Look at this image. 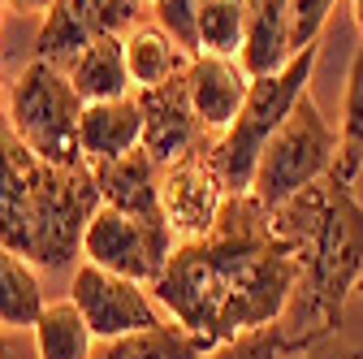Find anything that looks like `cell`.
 Returning a JSON list of instances; mask_svg holds the SVG:
<instances>
[{
  "instance_id": "24",
  "label": "cell",
  "mask_w": 363,
  "mask_h": 359,
  "mask_svg": "<svg viewBox=\"0 0 363 359\" xmlns=\"http://www.w3.org/2000/svg\"><path fill=\"white\" fill-rule=\"evenodd\" d=\"M298 342L294 338H286V329H259V333H247V338H234V342H225V346H216L208 359H281V355H290Z\"/></svg>"
},
{
  "instance_id": "30",
  "label": "cell",
  "mask_w": 363,
  "mask_h": 359,
  "mask_svg": "<svg viewBox=\"0 0 363 359\" xmlns=\"http://www.w3.org/2000/svg\"><path fill=\"white\" fill-rule=\"evenodd\" d=\"M0 359H13V346H9L5 338H0Z\"/></svg>"
},
{
  "instance_id": "15",
  "label": "cell",
  "mask_w": 363,
  "mask_h": 359,
  "mask_svg": "<svg viewBox=\"0 0 363 359\" xmlns=\"http://www.w3.org/2000/svg\"><path fill=\"white\" fill-rule=\"evenodd\" d=\"M78 139H82V156L91 165H104V160H117V156H125L134 148H143V109H139V96L86 104L82 121H78Z\"/></svg>"
},
{
  "instance_id": "22",
  "label": "cell",
  "mask_w": 363,
  "mask_h": 359,
  "mask_svg": "<svg viewBox=\"0 0 363 359\" xmlns=\"http://www.w3.org/2000/svg\"><path fill=\"white\" fill-rule=\"evenodd\" d=\"M247 39V0H208L199 13V53L195 57H242Z\"/></svg>"
},
{
  "instance_id": "31",
  "label": "cell",
  "mask_w": 363,
  "mask_h": 359,
  "mask_svg": "<svg viewBox=\"0 0 363 359\" xmlns=\"http://www.w3.org/2000/svg\"><path fill=\"white\" fill-rule=\"evenodd\" d=\"M5 13H9V0H0V31H5Z\"/></svg>"
},
{
  "instance_id": "3",
  "label": "cell",
  "mask_w": 363,
  "mask_h": 359,
  "mask_svg": "<svg viewBox=\"0 0 363 359\" xmlns=\"http://www.w3.org/2000/svg\"><path fill=\"white\" fill-rule=\"evenodd\" d=\"M100 204L96 169L39 160L18 139L13 121L0 117V247L57 273L82 255V234Z\"/></svg>"
},
{
  "instance_id": "29",
  "label": "cell",
  "mask_w": 363,
  "mask_h": 359,
  "mask_svg": "<svg viewBox=\"0 0 363 359\" xmlns=\"http://www.w3.org/2000/svg\"><path fill=\"white\" fill-rule=\"evenodd\" d=\"M354 26L363 31V0H354Z\"/></svg>"
},
{
  "instance_id": "21",
  "label": "cell",
  "mask_w": 363,
  "mask_h": 359,
  "mask_svg": "<svg viewBox=\"0 0 363 359\" xmlns=\"http://www.w3.org/2000/svg\"><path fill=\"white\" fill-rule=\"evenodd\" d=\"M342 156L333 165V177L346 187H354V177L363 169V43L354 48L350 74H346V92H342Z\"/></svg>"
},
{
  "instance_id": "13",
  "label": "cell",
  "mask_w": 363,
  "mask_h": 359,
  "mask_svg": "<svg viewBox=\"0 0 363 359\" xmlns=\"http://www.w3.org/2000/svg\"><path fill=\"white\" fill-rule=\"evenodd\" d=\"M96 169V182H100V199L108 208H121L130 216H143V221H164V204H160V177L164 165H156V156L147 148H134L117 160L104 165H91ZM169 226V221H164Z\"/></svg>"
},
{
  "instance_id": "19",
  "label": "cell",
  "mask_w": 363,
  "mask_h": 359,
  "mask_svg": "<svg viewBox=\"0 0 363 359\" xmlns=\"http://www.w3.org/2000/svg\"><path fill=\"white\" fill-rule=\"evenodd\" d=\"M43 286L35 264L9 247H0V325L5 329H35L43 316Z\"/></svg>"
},
{
  "instance_id": "18",
  "label": "cell",
  "mask_w": 363,
  "mask_h": 359,
  "mask_svg": "<svg viewBox=\"0 0 363 359\" xmlns=\"http://www.w3.org/2000/svg\"><path fill=\"white\" fill-rule=\"evenodd\" d=\"M212 350H216V342H208L203 333H191L177 321H160L130 338L104 342L100 359H208Z\"/></svg>"
},
{
  "instance_id": "6",
  "label": "cell",
  "mask_w": 363,
  "mask_h": 359,
  "mask_svg": "<svg viewBox=\"0 0 363 359\" xmlns=\"http://www.w3.org/2000/svg\"><path fill=\"white\" fill-rule=\"evenodd\" d=\"M337 156H342V134L329 126V117L311 100V92H303V100L294 104L286 126L272 134V143H268V152H264V160L255 169L251 195L268 212H277L286 199H294L311 182L329 177Z\"/></svg>"
},
{
  "instance_id": "11",
  "label": "cell",
  "mask_w": 363,
  "mask_h": 359,
  "mask_svg": "<svg viewBox=\"0 0 363 359\" xmlns=\"http://www.w3.org/2000/svg\"><path fill=\"white\" fill-rule=\"evenodd\" d=\"M139 96V109H143V148L156 156V165H177L186 160L191 152L203 148V126L195 117V104H191V92H186V74L182 78H169L152 92H134Z\"/></svg>"
},
{
  "instance_id": "9",
  "label": "cell",
  "mask_w": 363,
  "mask_h": 359,
  "mask_svg": "<svg viewBox=\"0 0 363 359\" xmlns=\"http://www.w3.org/2000/svg\"><path fill=\"white\" fill-rule=\"evenodd\" d=\"M134 18H139V0H57L39 22L35 57L65 70L91 43L113 35L125 39L134 31Z\"/></svg>"
},
{
  "instance_id": "2",
  "label": "cell",
  "mask_w": 363,
  "mask_h": 359,
  "mask_svg": "<svg viewBox=\"0 0 363 359\" xmlns=\"http://www.w3.org/2000/svg\"><path fill=\"white\" fill-rule=\"evenodd\" d=\"M268 216L298 255V290L286 311V338L333 342L342 307L363 277V204L329 173Z\"/></svg>"
},
{
  "instance_id": "4",
  "label": "cell",
  "mask_w": 363,
  "mask_h": 359,
  "mask_svg": "<svg viewBox=\"0 0 363 359\" xmlns=\"http://www.w3.org/2000/svg\"><path fill=\"white\" fill-rule=\"evenodd\" d=\"M315 61H320V43L303 48L281 74H268V78H251V92L247 104L238 113V121L212 143V165L220 173V182L230 195H251L255 187V169L272 143V134L286 126V117L294 113V104L303 100L307 82L315 74Z\"/></svg>"
},
{
  "instance_id": "1",
  "label": "cell",
  "mask_w": 363,
  "mask_h": 359,
  "mask_svg": "<svg viewBox=\"0 0 363 359\" xmlns=\"http://www.w3.org/2000/svg\"><path fill=\"white\" fill-rule=\"evenodd\" d=\"M298 290V255L255 195H230L212 234L177 243L152 299L169 321L225 346L286 321Z\"/></svg>"
},
{
  "instance_id": "23",
  "label": "cell",
  "mask_w": 363,
  "mask_h": 359,
  "mask_svg": "<svg viewBox=\"0 0 363 359\" xmlns=\"http://www.w3.org/2000/svg\"><path fill=\"white\" fill-rule=\"evenodd\" d=\"M208 0H156V22L164 35H173L191 57L199 53V13Z\"/></svg>"
},
{
  "instance_id": "8",
  "label": "cell",
  "mask_w": 363,
  "mask_h": 359,
  "mask_svg": "<svg viewBox=\"0 0 363 359\" xmlns=\"http://www.w3.org/2000/svg\"><path fill=\"white\" fill-rule=\"evenodd\" d=\"M69 303L82 311V321L91 325L96 342H117V338L160 325V311H156V299L147 294V286L104 273V268L86 264V260L69 282Z\"/></svg>"
},
{
  "instance_id": "32",
  "label": "cell",
  "mask_w": 363,
  "mask_h": 359,
  "mask_svg": "<svg viewBox=\"0 0 363 359\" xmlns=\"http://www.w3.org/2000/svg\"><path fill=\"white\" fill-rule=\"evenodd\" d=\"M359 299H363V277H359Z\"/></svg>"
},
{
  "instance_id": "28",
  "label": "cell",
  "mask_w": 363,
  "mask_h": 359,
  "mask_svg": "<svg viewBox=\"0 0 363 359\" xmlns=\"http://www.w3.org/2000/svg\"><path fill=\"white\" fill-rule=\"evenodd\" d=\"M9 82H13V78H9V70H5V57H0V100L9 96Z\"/></svg>"
},
{
  "instance_id": "12",
  "label": "cell",
  "mask_w": 363,
  "mask_h": 359,
  "mask_svg": "<svg viewBox=\"0 0 363 359\" xmlns=\"http://www.w3.org/2000/svg\"><path fill=\"white\" fill-rule=\"evenodd\" d=\"M186 92L195 104V117L208 134H225L251 92V78L234 57H195L186 70Z\"/></svg>"
},
{
  "instance_id": "16",
  "label": "cell",
  "mask_w": 363,
  "mask_h": 359,
  "mask_svg": "<svg viewBox=\"0 0 363 359\" xmlns=\"http://www.w3.org/2000/svg\"><path fill=\"white\" fill-rule=\"evenodd\" d=\"M74 92L82 96V104H104V100H125L130 96V65H125V39H100L82 48L69 65H65Z\"/></svg>"
},
{
  "instance_id": "14",
  "label": "cell",
  "mask_w": 363,
  "mask_h": 359,
  "mask_svg": "<svg viewBox=\"0 0 363 359\" xmlns=\"http://www.w3.org/2000/svg\"><path fill=\"white\" fill-rule=\"evenodd\" d=\"M294 13L290 0H247V39L238 65L247 78H268L281 74L294 61Z\"/></svg>"
},
{
  "instance_id": "5",
  "label": "cell",
  "mask_w": 363,
  "mask_h": 359,
  "mask_svg": "<svg viewBox=\"0 0 363 359\" xmlns=\"http://www.w3.org/2000/svg\"><path fill=\"white\" fill-rule=\"evenodd\" d=\"M82 109L86 104L74 92L69 74L52 61L35 57L9 82V121L18 130V139L48 165H61V169L91 165L82 156V139H78Z\"/></svg>"
},
{
  "instance_id": "10",
  "label": "cell",
  "mask_w": 363,
  "mask_h": 359,
  "mask_svg": "<svg viewBox=\"0 0 363 359\" xmlns=\"http://www.w3.org/2000/svg\"><path fill=\"white\" fill-rule=\"evenodd\" d=\"M230 199L220 173L212 165V148L191 152L186 160H177L164 169L160 177V204H164V221L177 243H195L203 234H212V226L220 221V208Z\"/></svg>"
},
{
  "instance_id": "7",
  "label": "cell",
  "mask_w": 363,
  "mask_h": 359,
  "mask_svg": "<svg viewBox=\"0 0 363 359\" xmlns=\"http://www.w3.org/2000/svg\"><path fill=\"white\" fill-rule=\"evenodd\" d=\"M177 251V238L164 221H143V216H130L121 208L100 204L91 226L82 234V260L104 268V273L130 277L139 286H156V277L164 273L169 255Z\"/></svg>"
},
{
  "instance_id": "17",
  "label": "cell",
  "mask_w": 363,
  "mask_h": 359,
  "mask_svg": "<svg viewBox=\"0 0 363 359\" xmlns=\"http://www.w3.org/2000/svg\"><path fill=\"white\" fill-rule=\"evenodd\" d=\"M191 61L195 57L160 26H134L125 35V65H130L134 92H152V87H160L169 78H182L191 70Z\"/></svg>"
},
{
  "instance_id": "26",
  "label": "cell",
  "mask_w": 363,
  "mask_h": 359,
  "mask_svg": "<svg viewBox=\"0 0 363 359\" xmlns=\"http://www.w3.org/2000/svg\"><path fill=\"white\" fill-rule=\"evenodd\" d=\"M281 359H363V346H329V342H320V346L290 350V355H281Z\"/></svg>"
},
{
  "instance_id": "27",
  "label": "cell",
  "mask_w": 363,
  "mask_h": 359,
  "mask_svg": "<svg viewBox=\"0 0 363 359\" xmlns=\"http://www.w3.org/2000/svg\"><path fill=\"white\" fill-rule=\"evenodd\" d=\"M57 5V0H9V9H18V13H48Z\"/></svg>"
},
{
  "instance_id": "25",
  "label": "cell",
  "mask_w": 363,
  "mask_h": 359,
  "mask_svg": "<svg viewBox=\"0 0 363 359\" xmlns=\"http://www.w3.org/2000/svg\"><path fill=\"white\" fill-rule=\"evenodd\" d=\"M337 0H290V13H294V53L320 43V31L329 22Z\"/></svg>"
},
{
  "instance_id": "20",
  "label": "cell",
  "mask_w": 363,
  "mask_h": 359,
  "mask_svg": "<svg viewBox=\"0 0 363 359\" xmlns=\"http://www.w3.org/2000/svg\"><path fill=\"white\" fill-rule=\"evenodd\" d=\"M35 350L39 359H96V333L82 321V311L69 299H61L48 303L35 321Z\"/></svg>"
}]
</instances>
